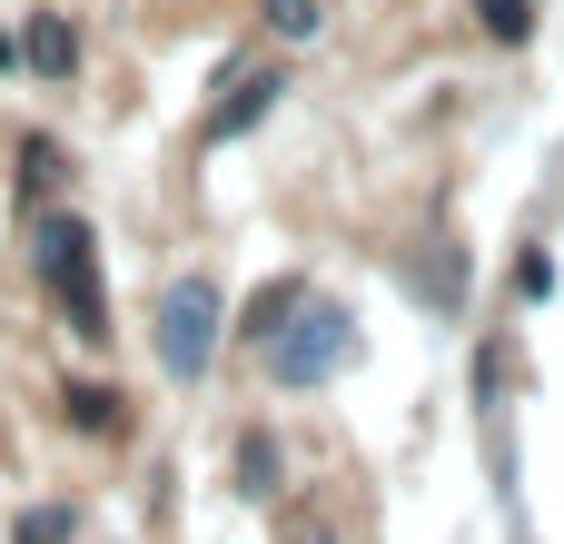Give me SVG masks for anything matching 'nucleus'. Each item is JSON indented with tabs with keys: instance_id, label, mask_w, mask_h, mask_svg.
<instances>
[{
	"instance_id": "obj_1",
	"label": "nucleus",
	"mask_w": 564,
	"mask_h": 544,
	"mask_svg": "<svg viewBox=\"0 0 564 544\" xmlns=\"http://www.w3.org/2000/svg\"><path fill=\"white\" fill-rule=\"evenodd\" d=\"M40 287H50V307H59V327L79 337V347H109L119 327H109V278H99V228L79 218V208H50L40 218Z\"/></svg>"
},
{
	"instance_id": "obj_2",
	"label": "nucleus",
	"mask_w": 564,
	"mask_h": 544,
	"mask_svg": "<svg viewBox=\"0 0 564 544\" xmlns=\"http://www.w3.org/2000/svg\"><path fill=\"white\" fill-rule=\"evenodd\" d=\"M218 337H228V297H218V278H208V268L169 278V297H159V367H169L178 387H198V377L218 367Z\"/></svg>"
},
{
	"instance_id": "obj_3",
	"label": "nucleus",
	"mask_w": 564,
	"mask_h": 544,
	"mask_svg": "<svg viewBox=\"0 0 564 544\" xmlns=\"http://www.w3.org/2000/svg\"><path fill=\"white\" fill-rule=\"evenodd\" d=\"M258 357H268V377H278V387H317V377H337V367L357 357V337H347V307L307 297V307H297V317H288V327H278Z\"/></svg>"
},
{
	"instance_id": "obj_4",
	"label": "nucleus",
	"mask_w": 564,
	"mask_h": 544,
	"mask_svg": "<svg viewBox=\"0 0 564 544\" xmlns=\"http://www.w3.org/2000/svg\"><path fill=\"white\" fill-rule=\"evenodd\" d=\"M59 426L109 446V436H129V396H119V387H99V377H59Z\"/></svg>"
},
{
	"instance_id": "obj_5",
	"label": "nucleus",
	"mask_w": 564,
	"mask_h": 544,
	"mask_svg": "<svg viewBox=\"0 0 564 544\" xmlns=\"http://www.w3.org/2000/svg\"><path fill=\"white\" fill-rule=\"evenodd\" d=\"M278 99H288V69H248V79H238V99H218V109H208V149L248 139V129H258Z\"/></svg>"
},
{
	"instance_id": "obj_6",
	"label": "nucleus",
	"mask_w": 564,
	"mask_h": 544,
	"mask_svg": "<svg viewBox=\"0 0 564 544\" xmlns=\"http://www.w3.org/2000/svg\"><path fill=\"white\" fill-rule=\"evenodd\" d=\"M20 69H30V79H69V69H79V30H69L59 10H30V30H20Z\"/></svg>"
},
{
	"instance_id": "obj_7",
	"label": "nucleus",
	"mask_w": 564,
	"mask_h": 544,
	"mask_svg": "<svg viewBox=\"0 0 564 544\" xmlns=\"http://www.w3.org/2000/svg\"><path fill=\"white\" fill-rule=\"evenodd\" d=\"M297 307H307V278H278V287H258V297L238 307V327H228V337H238V347H268Z\"/></svg>"
},
{
	"instance_id": "obj_8",
	"label": "nucleus",
	"mask_w": 564,
	"mask_h": 544,
	"mask_svg": "<svg viewBox=\"0 0 564 544\" xmlns=\"http://www.w3.org/2000/svg\"><path fill=\"white\" fill-rule=\"evenodd\" d=\"M278 486H288V446H278L268 426H248V436H238V496H248V505H278Z\"/></svg>"
},
{
	"instance_id": "obj_9",
	"label": "nucleus",
	"mask_w": 564,
	"mask_h": 544,
	"mask_svg": "<svg viewBox=\"0 0 564 544\" xmlns=\"http://www.w3.org/2000/svg\"><path fill=\"white\" fill-rule=\"evenodd\" d=\"M79 525H89V515H79L69 496H50V505H30V515L10 525V544H79Z\"/></svg>"
},
{
	"instance_id": "obj_10",
	"label": "nucleus",
	"mask_w": 564,
	"mask_h": 544,
	"mask_svg": "<svg viewBox=\"0 0 564 544\" xmlns=\"http://www.w3.org/2000/svg\"><path fill=\"white\" fill-rule=\"evenodd\" d=\"M317 20H327V0H268V30L278 40H317Z\"/></svg>"
},
{
	"instance_id": "obj_11",
	"label": "nucleus",
	"mask_w": 564,
	"mask_h": 544,
	"mask_svg": "<svg viewBox=\"0 0 564 544\" xmlns=\"http://www.w3.org/2000/svg\"><path fill=\"white\" fill-rule=\"evenodd\" d=\"M20 178L30 188H59V139H20Z\"/></svg>"
},
{
	"instance_id": "obj_12",
	"label": "nucleus",
	"mask_w": 564,
	"mask_h": 544,
	"mask_svg": "<svg viewBox=\"0 0 564 544\" xmlns=\"http://www.w3.org/2000/svg\"><path fill=\"white\" fill-rule=\"evenodd\" d=\"M476 10H486V30H496V40H525V30H535V10H525V0H476Z\"/></svg>"
},
{
	"instance_id": "obj_13",
	"label": "nucleus",
	"mask_w": 564,
	"mask_h": 544,
	"mask_svg": "<svg viewBox=\"0 0 564 544\" xmlns=\"http://www.w3.org/2000/svg\"><path fill=\"white\" fill-rule=\"evenodd\" d=\"M0 79H20V40L10 30H0Z\"/></svg>"
},
{
	"instance_id": "obj_14",
	"label": "nucleus",
	"mask_w": 564,
	"mask_h": 544,
	"mask_svg": "<svg viewBox=\"0 0 564 544\" xmlns=\"http://www.w3.org/2000/svg\"><path fill=\"white\" fill-rule=\"evenodd\" d=\"M288 544H337V535L327 525H288Z\"/></svg>"
}]
</instances>
